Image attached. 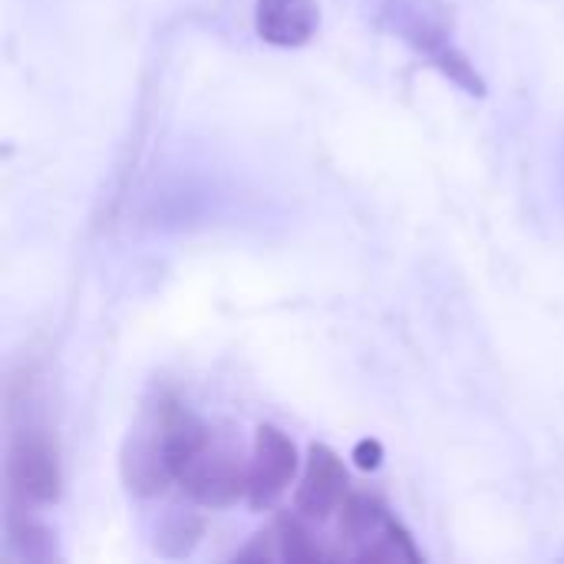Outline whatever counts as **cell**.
Returning <instances> with one entry per match:
<instances>
[{
	"label": "cell",
	"instance_id": "cell-2",
	"mask_svg": "<svg viewBox=\"0 0 564 564\" xmlns=\"http://www.w3.org/2000/svg\"><path fill=\"white\" fill-rule=\"evenodd\" d=\"M188 410L172 397H155L139 413L119 453L122 486L139 499H155L175 482V449Z\"/></svg>",
	"mask_w": 564,
	"mask_h": 564
},
{
	"label": "cell",
	"instance_id": "cell-6",
	"mask_svg": "<svg viewBox=\"0 0 564 564\" xmlns=\"http://www.w3.org/2000/svg\"><path fill=\"white\" fill-rule=\"evenodd\" d=\"M297 476V449L278 426H258L248 466V502L251 509L274 506Z\"/></svg>",
	"mask_w": 564,
	"mask_h": 564
},
{
	"label": "cell",
	"instance_id": "cell-1",
	"mask_svg": "<svg viewBox=\"0 0 564 564\" xmlns=\"http://www.w3.org/2000/svg\"><path fill=\"white\" fill-rule=\"evenodd\" d=\"M248 466L251 459L241 456V443H235V436L192 420L178 446L175 482L192 502L225 509L248 499Z\"/></svg>",
	"mask_w": 564,
	"mask_h": 564
},
{
	"label": "cell",
	"instance_id": "cell-7",
	"mask_svg": "<svg viewBox=\"0 0 564 564\" xmlns=\"http://www.w3.org/2000/svg\"><path fill=\"white\" fill-rule=\"evenodd\" d=\"M350 496V479L340 463V456L330 446H311L307 466L301 476V486L294 492V512L307 522H327L340 512V506Z\"/></svg>",
	"mask_w": 564,
	"mask_h": 564
},
{
	"label": "cell",
	"instance_id": "cell-10",
	"mask_svg": "<svg viewBox=\"0 0 564 564\" xmlns=\"http://www.w3.org/2000/svg\"><path fill=\"white\" fill-rule=\"evenodd\" d=\"M354 459H357V466H360V469H377V466H380V459H383V449H380V443H377V440H364V443L354 449Z\"/></svg>",
	"mask_w": 564,
	"mask_h": 564
},
{
	"label": "cell",
	"instance_id": "cell-3",
	"mask_svg": "<svg viewBox=\"0 0 564 564\" xmlns=\"http://www.w3.org/2000/svg\"><path fill=\"white\" fill-rule=\"evenodd\" d=\"M340 558L354 562H420L410 532L370 496L350 492L337 512Z\"/></svg>",
	"mask_w": 564,
	"mask_h": 564
},
{
	"label": "cell",
	"instance_id": "cell-4",
	"mask_svg": "<svg viewBox=\"0 0 564 564\" xmlns=\"http://www.w3.org/2000/svg\"><path fill=\"white\" fill-rule=\"evenodd\" d=\"M63 473L56 440L43 426H26L10 436L7 446V489L10 502L33 509L59 499Z\"/></svg>",
	"mask_w": 564,
	"mask_h": 564
},
{
	"label": "cell",
	"instance_id": "cell-8",
	"mask_svg": "<svg viewBox=\"0 0 564 564\" xmlns=\"http://www.w3.org/2000/svg\"><path fill=\"white\" fill-rule=\"evenodd\" d=\"M321 26L317 0H258L254 3V30L264 43L294 50L314 40Z\"/></svg>",
	"mask_w": 564,
	"mask_h": 564
},
{
	"label": "cell",
	"instance_id": "cell-5",
	"mask_svg": "<svg viewBox=\"0 0 564 564\" xmlns=\"http://www.w3.org/2000/svg\"><path fill=\"white\" fill-rule=\"evenodd\" d=\"M383 13L390 20V30L400 33L420 56H426L436 69H443L466 93L482 96L479 73H473L469 59L453 46V36H449L446 23L440 17H433V10H426L423 0H390Z\"/></svg>",
	"mask_w": 564,
	"mask_h": 564
},
{
	"label": "cell",
	"instance_id": "cell-9",
	"mask_svg": "<svg viewBox=\"0 0 564 564\" xmlns=\"http://www.w3.org/2000/svg\"><path fill=\"white\" fill-rule=\"evenodd\" d=\"M274 539H278L281 558H288V562H327V558H337V549L324 545L307 529V519L304 516H291V519L284 516V519H278Z\"/></svg>",
	"mask_w": 564,
	"mask_h": 564
}]
</instances>
